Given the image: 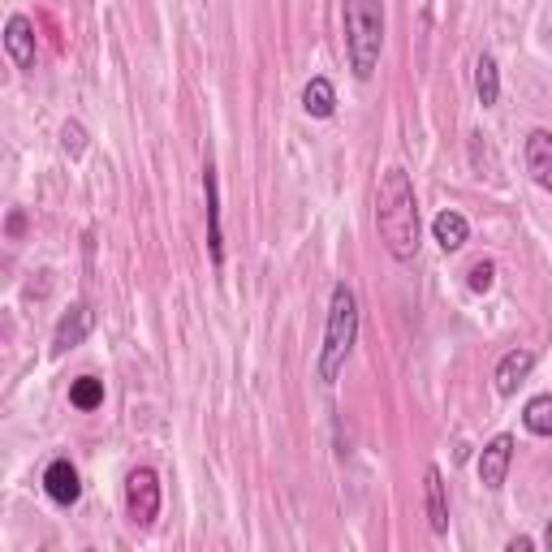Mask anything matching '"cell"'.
I'll return each mask as SVG.
<instances>
[{"label":"cell","mask_w":552,"mask_h":552,"mask_svg":"<svg viewBox=\"0 0 552 552\" xmlns=\"http://www.w3.org/2000/svg\"><path fill=\"white\" fill-rule=\"evenodd\" d=\"M531 367H535V350H509L501 363H496V389L505 397L518 393V384L531 376Z\"/></svg>","instance_id":"12"},{"label":"cell","mask_w":552,"mask_h":552,"mask_svg":"<svg viewBox=\"0 0 552 552\" xmlns=\"http://www.w3.org/2000/svg\"><path fill=\"white\" fill-rule=\"evenodd\" d=\"M61 147L69 160H78L82 151H87V130H82V121H65L61 126Z\"/></svg>","instance_id":"18"},{"label":"cell","mask_w":552,"mask_h":552,"mask_svg":"<svg viewBox=\"0 0 552 552\" xmlns=\"http://www.w3.org/2000/svg\"><path fill=\"white\" fill-rule=\"evenodd\" d=\"M509 462H514V436L501 432V436H492L488 445H483L479 453V483L483 488H501L505 475H509Z\"/></svg>","instance_id":"6"},{"label":"cell","mask_w":552,"mask_h":552,"mask_svg":"<svg viewBox=\"0 0 552 552\" xmlns=\"http://www.w3.org/2000/svg\"><path fill=\"white\" fill-rule=\"evenodd\" d=\"M427 522H432V535H449V501L440 466H427Z\"/></svg>","instance_id":"14"},{"label":"cell","mask_w":552,"mask_h":552,"mask_svg":"<svg viewBox=\"0 0 552 552\" xmlns=\"http://www.w3.org/2000/svg\"><path fill=\"white\" fill-rule=\"evenodd\" d=\"M522 160H527V173L535 177V186L552 190V134H548V130H531V134H527Z\"/></svg>","instance_id":"10"},{"label":"cell","mask_w":552,"mask_h":552,"mask_svg":"<svg viewBox=\"0 0 552 552\" xmlns=\"http://www.w3.org/2000/svg\"><path fill=\"white\" fill-rule=\"evenodd\" d=\"M358 341V298L350 285H333V302H328V328H324V350H320V380L333 384L337 371L345 367V358H350Z\"/></svg>","instance_id":"3"},{"label":"cell","mask_w":552,"mask_h":552,"mask_svg":"<svg viewBox=\"0 0 552 552\" xmlns=\"http://www.w3.org/2000/svg\"><path fill=\"white\" fill-rule=\"evenodd\" d=\"M22 233H26V212H22V207H13V212H9V238L18 242Z\"/></svg>","instance_id":"20"},{"label":"cell","mask_w":552,"mask_h":552,"mask_svg":"<svg viewBox=\"0 0 552 552\" xmlns=\"http://www.w3.org/2000/svg\"><path fill=\"white\" fill-rule=\"evenodd\" d=\"M432 238L440 242V251L453 255V251H462L466 238H471V225H466V216L462 212H453V207H445L436 220H432Z\"/></svg>","instance_id":"11"},{"label":"cell","mask_w":552,"mask_h":552,"mask_svg":"<svg viewBox=\"0 0 552 552\" xmlns=\"http://www.w3.org/2000/svg\"><path fill=\"white\" fill-rule=\"evenodd\" d=\"M475 95H479L483 108H492L501 100V69H496V57H488V52H483L479 65H475Z\"/></svg>","instance_id":"15"},{"label":"cell","mask_w":552,"mask_h":552,"mask_svg":"<svg viewBox=\"0 0 552 552\" xmlns=\"http://www.w3.org/2000/svg\"><path fill=\"white\" fill-rule=\"evenodd\" d=\"M466 285H471L475 294H488V289L496 285V264H492V259H479V264L466 272Z\"/></svg>","instance_id":"19"},{"label":"cell","mask_w":552,"mask_h":552,"mask_svg":"<svg viewBox=\"0 0 552 552\" xmlns=\"http://www.w3.org/2000/svg\"><path fill=\"white\" fill-rule=\"evenodd\" d=\"M203 195H207V255L220 268L225 264V229H220V177L212 160L203 164Z\"/></svg>","instance_id":"5"},{"label":"cell","mask_w":552,"mask_h":552,"mask_svg":"<svg viewBox=\"0 0 552 552\" xmlns=\"http://www.w3.org/2000/svg\"><path fill=\"white\" fill-rule=\"evenodd\" d=\"M44 492L52 496L57 505H78L82 501V479L74 471V462L69 458H57V462H48V471H44Z\"/></svg>","instance_id":"8"},{"label":"cell","mask_w":552,"mask_h":552,"mask_svg":"<svg viewBox=\"0 0 552 552\" xmlns=\"http://www.w3.org/2000/svg\"><path fill=\"white\" fill-rule=\"evenodd\" d=\"M91 328H95V311L87 307V302H74L61 320H57V333H52V354H65V350H74V345H82L91 337Z\"/></svg>","instance_id":"7"},{"label":"cell","mask_w":552,"mask_h":552,"mask_svg":"<svg viewBox=\"0 0 552 552\" xmlns=\"http://www.w3.org/2000/svg\"><path fill=\"white\" fill-rule=\"evenodd\" d=\"M302 113L315 117V121H324V117L337 113V87L324 74H315L307 87H302Z\"/></svg>","instance_id":"13"},{"label":"cell","mask_w":552,"mask_h":552,"mask_svg":"<svg viewBox=\"0 0 552 552\" xmlns=\"http://www.w3.org/2000/svg\"><path fill=\"white\" fill-rule=\"evenodd\" d=\"M544 544L552 548V522H548V531H544Z\"/></svg>","instance_id":"22"},{"label":"cell","mask_w":552,"mask_h":552,"mask_svg":"<svg viewBox=\"0 0 552 552\" xmlns=\"http://www.w3.org/2000/svg\"><path fill=\"white\" fill-rule=\"evenodd\" d=\"M5 48L18 69H35V22L26 13H9L5 22Z\"/></svg>","instance_id":"9"},{"label":"cell","mask_w":552,"mask_h":552,"mask_svg":"<svg viewBox=\"0 0 552 552\" xmlns=\"http://www.w3.org/2000/svg\"><path fill=\"white\" fill-rule=\"evenodd\" d=\"M376 229H380V242L397 264H410L419 255V238H423V225H419V199H414V186L406 169H384L380 173V186H376Z\"/></svg>","instance_id":"1"},{"label":"cell","mask_w":552,"mask_h":552,"mask_svg":"<svg viewBox=\"0 0 552 552\" xmlns=\"http://www.w3.org/2000/svg\"><path fill=\"white\" fill-rule=\"evenodd\" d=\"M522 423L531 436H552V393H540L522 406Z\"/></svg>","instance_id":"16"},{"label":"cell","mask_w":552,"mask_h":552,"mask_svg":"<svg viewBox=\"0 0 552 552\" xmlns=\"http://www.w3.org/2000/svg\"><path fill=\"white\" fill-rule=\"evenodd\" d=\"M69 406L74 410H100L104 406V380L78 376L74 384H69Z\"/></svg>","instance_id":"17"},{"label":"cell","mask_w":552,"mask_h":552,"mask_svg":"<svg viewBox=\"0 0 552 552\" xmlns=\"http://www.w3.org/2000/svg\"><path fill=\"white\" fill-rule=\"evenodd\" d=\"M384 48V0H345V52L354 78H371Z\"/></svg>","instance_id":"2"},{"label":"cell","mask_w":552,"mask_h":552,"mask_svg":"<svg viewBox=\"0 0 552 552\" xmlns=\"http://www.w3.org/2000/svg\"><path fill=\"white\" fill-rule=\"evenodd\" d=\"M126 514L134 527H151L160 518V479L151 466H134L126 475Z\"/></svg>","instance_id":"4"},{"label":"cell","mask_w":552,"mask_h":552,"mask_svg":"<svg viewBox=\"0 0 552 552\" xmlns=\"http://www.w3.org/2000/svg\"><path fill=\"white\" fill-rule=\"evenodd\" d=\"M531 548H535L531 535H518V540H509V552H531Z\"/></svg>","instance_id":"21"}]
</instances>
